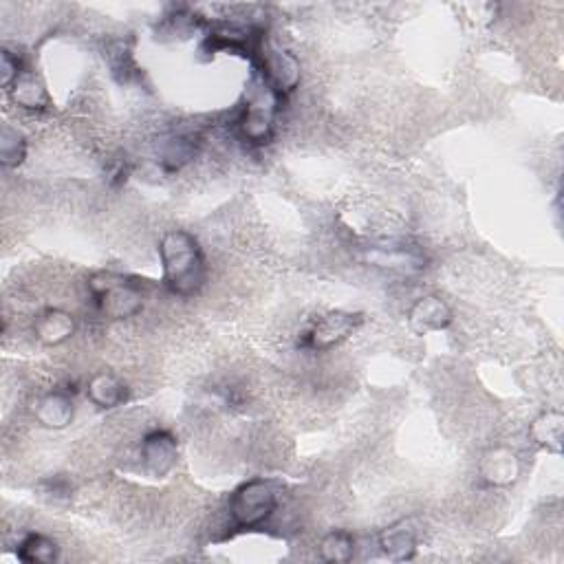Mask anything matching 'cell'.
I'll return each instance as SVG.
<instances>
[{
	"mask_svg": "<svg viewBox=\"0 0 564 564\" xmlns=\"http://www.w3.org/2000/svg\"><path fill=\"white\" fill-rule=\"evenodd\" d=\"M164 285L175 296H197L208 278L205 256L197 238L186 230H170L161 236L159 243Z\"/></svg>",
	"mask_w": 564,
	"mask_h": 564,
	"instance_id": "1",
	"label": "cell"
},
{
	"mask_svg": "<svg viewBox=\"0 0 564 564\" xmlns=\"http://www.w3.org/2000/svg\"><path fill=\"white\" fill-rule=\"evenodd\" d=\"M278 104L280 95L260 75L254 73V78L245 91L241 119H238V133H241V137L254 146L269 144V139L274 137Z\"/></svg>",
	"mask_w": 564,
	"mask_h": 564,
	"instance_id": "2",
	"label": "cell"
},
{
	"mask_svg": "<svg viewBox=\"0 0 564 564\" xmlns=\"http://www.w3.org/2000/svg\"><path fill=\"white\" fill-rule=\"evenodd\" d=\"M89 296L95 309L108 320L135 318L144 307L139 287L124 276L95 274L89 280Z\"/></svg>",
	"mask_w": 564,
	"mask_h": 564,
	"instance_id": "3",
	"label": "cell"
},
{
	"mask_svg": "<svg viewBox=\"0 0 564 564\" xmlns=\"http://www.w3.org/2000/svg\"><path fill=\"white\" fill-rule=\"evenodd\" d=\"M276 485L265 479H254L238 485L230 498V518L236 529H256L276 512Z\"/></svg>",
	"mask_w": 564,
	"mask_h": 564,
	"instance_id": "4",
	"label": "cell"
},
{
	"mask_svg": "<svg viewBox=\"0 0 564 564\" xmlns=\"http://www.w3.org/2000/svg\"><path fill=\"white\" fill-rule=\"evenodd\" d=\"M252 53L256 58V75H260L280 97L296 89L300 82V64L291 53L263 36L256 38Z\"/></svg>",
	"mask_w": 564,
	"mask_h": 564,
	"instance_id": "5",
	"label": "cell"
},
{
	"mask_svg": "<svg viewBox=\"0 0 564 564\" xmlns=\"http://www.w3.org/2000/svg\"><path fill=\"white\" fill-rule=\"evenodd\" d=\"M364 316L362 313H351V311H329L320 316L318 320L311 322V327L302 333L300 346L305 351L322 353L331 351L335 346L346 342L351 335L362 327Z\"/></svg>",
	"mask_w": 564,
	"mask_h": 564,
	"instance_id": "6",
	"label": "cell"
},
{
	"mask_svg": "<svg viewBox=\"0 0 564 564\" xmlns=\"http://www.w3.org/2000/svg\"><path fill=\"white\" fill-rule=\"evenodd\" d=\"M141 465L150 476H166L172 472L179 459V443L168 430L148 432L139 448Z\"/></svg>",
	"mask_w": 564,
	"mask_h": 564,
	"instance_id": "7",
	"label": "cell"
},
{
	"mask_svg": "<svg viewBox=\"0 0 564 564\" xmlns=\"http://www.w3.org/2000/svg\"><path fill=\"white\" fill-rule=\"evenodd\" d=\"M452 324V309L439 296H423L408 311V327L419 333H435L448 329Z\"/></svg>",
	"mask_w": 564,
	"mask_h": 564,
	"instance_id": "8",
	"label": "cell"
},
{
	"mask_svg": "<svg viewBox=\"0 0 564 564\" xmlns=\"http://www.w3.org/2000/svg\"><path fill=\"white\" fill-rule=\"evenodd\" d=\"M364 260L375 267L401 271V274H412V271H419L423 263H426V258H423V254L417 247L393 245V243L368 247Z\"/></svg>",
	"mask_w": 564,
	"mask_h": 564,
	"instance_id": "9",
	"label": "cell"
},
{
	"mask_svg": "<svg viewBox=\"0 0 564 564\" xmlns=\"http://www.w3.org/2000/svg\"><path fill=\"white\" fill-rule=\"evenodd\" d=\"M377 542L384 556L395 562L412 560L417 553V531L412 529L410 520H397V523L388 525L382 529Z\"/></svg>",
	"mask_w": 564,
	"mask_h": 564,
	"instance_id": "10",
	"label": "cell"
},
{
	"mask_svg": "<svg viewBox=\"0 0 564 564\" xmlns=\"http://www.w3.org/2000/svg\"><path fill=\"white\" fill-rule=\"evenodd\" d=\"M73 417H75L73 397L62 388L51 390V393L42 397L36 406V419L42 423V426L51 430L67 428Z\"/></svg>",
	"mask_w": 564,
	"mask_h": 564,
	"instance_id": "11",
	"label": "cell"
},
{
	"mask_svg": "<svg viewBox=\"0 0 564 564\" xmlns=\"http://www.w3.org/2000/svg\"><path fill=\"white\" fill-rule=\"evenodd\" d=\"M520 474V461L509 448H494L481 461V476L494 487L512 485Z\"/></svg>",
	"mask_w": 564,
	"mask_h": 564,
	"instance_id": "12",
	"label": "cell"
},
{
	"mask_svg": "<svg viewBox=\"0 0 564 564\" xmlns=\"http://www.w3.org/2000/svg\"><path fill=\"white\" fill-rule=\"evenodd\" d=\"M7 93L18 108H23V111H31V113L47 111L51 104L47 86L42 84V80L34 71L20 73V78L12 84V89H9Z\"/></svg>",
	"mask_w": 564,
	"mask_h": 564,
	"instance_id": "13",
	"label": "cell"
},
{
	"mask_svg": "<svg viewBox=\"0 0 564 564\" xmlns=\"http://www.w3.org/2000/svg\"><path fill=\"white\" fill-rule=\"evenodd\" d=\"M86 397L102 410L119 408L128 399L126 384L113 373H97L86 384Z\"/></svg>",
	"mask_w": 564,
	"mask_h": 564,
	"instance_id": "14",
	"label": "cell"
},
{
	"mask_svg": "<svg viewBox=\"0 0 564 564\" xmlns=\"http://www.w3.org/2000/svg\"><path fill=\"white\" fill-rule=\"evenodd\" d=\"M34 333L42 344L58 346L67 342L75 333V320L71 313L64 309H47L36 318Z\"/></svg>",
	"mask_w": 564,
	"mask_h": 564,
	"instance_id": "15",
	"label": "cell"
},
{
	"mask_svg": "<svg viewBox=\"0 0 564 564\" xmlns=\"http://www.w3.org/2000/svg\"><path fill=\"white\" fill-rule=\"evenodd\" d=\"M201 139L199 135H175L170 137L164 146L159 148V164L166 172H179L183 166L199 155Z\"/></svg>",
	"mask_w": 564,
	"mask_h": 564,
	"instance_id": "16",
	"label": "cell"
},
{
	"mask_svg": "<svg viewBox=\"0 0 564 564\" xmlns=\"http://www.w3.org/2000/svg\"><path fill=\"white\" fill-rule=\"evenodd\" d=\"M562 430H564V417L556 410L542 412V415L531 423L529 437L540 448H547L549 452L562 450Z\"/></svg>",
	"mask_w": 564,
	"mask_h": 564,
	"instance_id": "17",
	"label": "cell"
},
{
	"mask_svg": "<svg viewBox=\"0 0 564 564\" xmlns=\"http://www.w3.org/2000/svg\"><path fill=\"white\" fill-rule=\"evenodd\" d=\"M16 556L25 564H53L58 560V545L42 534H29L20 540Z\"/></svg>",
	"mask_w": 564,
	"mask_h": 564,
	"instance_id": "18",
	"label": "cell"
},
{
	"mask_svg": "<svg viewBox=\"0 0 564 564\" xmlns=\"http://www.w3.org/2000/svg\"><path fill=\"white\" fill-rule=\"evenodd\" d=\"M27 157V139L20 130L5 124L0 128V161L5 168H18Z\"/></svg>",
	"mask_w": 564,
	"mask_h": 564,
	"instance_id": "19",
	"label": "cell"
},
{
	"mask_svg": "<svg viewBox=\"0 0 564 564\" xmlns=\"http://www.w3.org/2000/svg\"><path fill=\"white\" fill-rule=\"evenodd\" d=\"M355 553V540L349 531H331L320 542V558L324 562H349Z\"/></svg>",
	"mask_w": 564,
	"mask_h": 564,
	"instance_id": "20",
	"label": "cell"
},
{
	"mask_svg": "<svg viewBox=\"0 0 564 564\" xmlns=\"http://www.w3.org/2000/svg\"><path fill=\"white\" fill-rule=\"evenodd\" d=\"M106 60L111 64L113 75L119 82H130L133 75H137V64L133 58V51L126 45V40H115L106 49Z\"/></svg>",
	"mask_w": 564,
	"mask_h": 564,
	"instance_id": "21",
	"label": "cell"
},
{
	"mask_svg": "<svg viewBox=\"0 0 564 564\" xmlns=\"http://www.w3.org/2000/svg\"><path fill=\"white\" fill-rule=\"evenodd\" d=\"M20 73H23V67H20L18 56L7 49L0 51V78H3L5 91L12 89V84L20 78Z\"/></svg>",
	"mask_w": 564,
	"mask_h": 564,
	"instance_id": "22",
	"label": "cell"
}]
</instances>
